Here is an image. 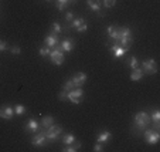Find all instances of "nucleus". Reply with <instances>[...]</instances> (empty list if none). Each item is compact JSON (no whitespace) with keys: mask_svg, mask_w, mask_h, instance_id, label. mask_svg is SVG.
<instances>
[{"mask_svg":"<svg viewBox=\"0 0 160 152\" xmlns=\"http://www.w3.org/2000/svg\"><path fill=\"white\" fill-rule=\"evenodd\" d=\"M149 122H150V117H149V114L145 113V111H140V113H138L135 115V124H136V127L140 128V129L148 127Z\"/></svg>","mask_w":160,"mask_h":152,"instance_id":"1","label":"nucleus"},{"mask_svg":"<svg viewBox=\"0 0 160 152\" xmlns=\"http://www.w3.org/2000/svg\"><path fill=\"white\" fill-rule=\"evenodd\" d=\"M61 134H62V128L60 125H54V124L47 128V131H45V137H47L48 141H55Z\"/></svg>","mask_w":160,"mask_h":152,"instance_id":"2","label":"nucleus"},{"mask_svg":"<svg viewBox=\"0 0 160 152\" xmlns=\"http://www.w3.org/2000/svg\"><path fill=\"white\" fill-rule=\"evenodd\" d=\"M160 139V134L156 131V129H148L145 132V141L149 144V145H154L157 144Z\"/></svg>","mask_w":160,"mask_h":152,"instance_id":"3","label":"nucleus"},{"mask_svg":"<svg viewBox=\"0 0 160 152\" xmlns=\"http://www.w3.org/2000/svg\"><path fill=\"white\" fill-rule=\"evenodd\" d=\"M50 58H51V61L54 64H57V66H61V64L64 63V60H65V57H64V51H61L60 49H54L51 53H50Z\"/></svg>","mask_w":160,"mask_h":152,"instance_id":"4","label":"nucleus"},{"mask_svg":"<svg viewBox=\"0 0 160 152\" xmlns=\"http://www.w3.org/2000/svg\"><path fill=\"white\" fill-rule=\"evenodd\" d=\"M68 100L71 101L72 104H79L81 102V98H82V90L77 88V90H71V91H68Z\"/></svg>","mask_w":160,"mask_h":152,"instance_id":"5","label":"nucleus"},{"mask_svg":"<svg viewBox=\"0 0 160 152\" xmlns=\"http://www.w3.org/2000/svg\"><path fill=\"white\" fill-rule=\"evenodd\" d=\"M70 27L75 29L79 33H85V31H87V23H85L84 18H74V20L71 21Z\"/></svg>","mask_w":160,"mask_h":152,"instance_id":"6","label":"nucleus"},{"mask_svg":"<svg viewBox=\"0 0 160 152\" xmlns=\"http://www.w3.org/2000/svg\"><path fill=\"white\" fill-rule=\"evenodd\" d=\"M142 66H143V68H145V73H148L149 76L157 73V63L154 60H146V61H143Z\"/></svg>","mask_w":160,"mask_h":152,"instance_id":"7","label":"nucleus"},{"mask_svg":"<svg viewBox=\"0 0 160 152\" xmlns=\"http://www.w3.org/2000/svg\"><path fill=\"white\" fill-rule=\"evenodd\" d=\"M111 51H112V54H113V57H115V58H121L122 55H123L125 53L128 51V50H125L118 41H115L111 46Z\"/></svg>","mask_w":160,"mask_h":152,"instance_id":"8","label":"nucleus"},{"mask_svg":"<svg viewBox=\"0 0 160 152\" xmlns=\"http://www.w3.org/2000/svg\"><path fill=\"white\" fill-rule=\"evenodd\" d=\"M47 137H45V132H40V134H37L36 137H33V139H31V144H33L34 146H45V144H47Z\"/></svg>","mask_w":160,"mask_h":152,"instance_id":"9","label":"nucleus"},{"mask_svg":"<svg viewBox=\"0 0 160 152\" xmlns=\"http://www.w3.org/2000/svg\"><path fill=\"white\" fill-rule=\"evenodd\" d=\"M13 115H14V110H13V107L10 105H4L0 108V117L3 119H12Z\"/></svg>","mask_w":160,"mask_h":152,"instance_id":"10","label":"nucleus"},{"mask_svg":"<svg viewBox=\"0 0 160 152\" xmlns=\"http://www.w3.org/2000/svg\"><path fill=\"white\" fill-rule=\"evenodd\" d=\"M38 128H40V125H38V122L36 121V119H28L27 121V124L24 125V129L27 132H37L38 131Z\"/></svg>","mask_w":160,"mask_h":152,"instance_id":"11","label":"nucleus"},{"mask_svg":"<svg viewBox=\"0 0 160 152\" xmlns=\"http://www.w3.org/2000/svg\"><path fill=\"white\" fill-rule=\"evenodd\" d=\"M45 44H47V47H50V49H55L58 44V37L57 34H50V36L45 37Z\"/></svg>","mask_w":160,"mask_h":152,"instance_id":"12","label":"nucleus"},{"mask_svg":"<svg viewBox=\"0 0 160 152\" xmlns=\"http://www.w3.org/2000/svg\"><path fill=\"white\" fill-rule=\"evenodd\" d=\"M85 81H87V74L85 73H78L74 76L72 78V82L75 87H81L82 84H85Z\"/></svg>","mask_w":160,"mask_h":152,"instance_id":"13","label":"nucleus"},{"mask_svg":"<svg viewBox=\"0 0 160 152\" xmlns=\"http://www.w3.org/2000/svg\"><path fill=\"white\" fill-rule=\"evenodd\" d=\"M58 49H60L61 51H71V50L74 49V41L72 40H62L61 44L58 46Z\"/></svg>","mask_w":160,"mask_h":152,"instance_id":"14","label":"nucleus"},{"mask_svg":"<svg viewBox=\"0 0 160 152\" xmlns=\"http://www.w3.org/2000/svg\"><path fill=\"white\" fill-rule=\"evenodd\" d=\"M118 43L121 44L122 47H123L125 50H129L130 46H132L133 40H132V37H130V36H125V37H121V39L118 40Z\"/></svg>","mask_w":160,"mask_h":152,"instance_id":"15","label":"nucleus"},{"mask_svg":"<svg viewBox=\"0 0 160 152\" xmlns=\"http://www.w3.org/2000/svg\"><path fill=\"white\" fill-rule=\"evenodd\" d=\"M142 77H143V70L142 68H139V67L133 68L132 73H130V80H132V81H140Z\"/></svg>","mask_w":160,"mask_h":152,"instance_id":"16","label":"nucleus"},{"mask_svg":"<svg viewBox=\"0 0 160 152\" xmlns=\"http://www.w3.org/2000/svg\"><path fill=\"white\" fill-rule=\"evenodd\" d=\"M106 33L109 34V37H111V39L115 40V41H118V40L121 39V36H119V29L113 27V26H109L108 30H106Z\"/></svg>","mask_w":160,"mask_h":152,"instance_id":"17","label":"nucleus"},{"mask_svg":"<svg viewBox=\"0 0 160 152\" xmlns=\"http://www.w3.org/2000/svg\"><path fill=\"white\" fill-rule=\"evenodd\" d=\"M152 119H153V124H154V129L159 131V128H160V111L159 110H154L152 113Z\"/></svg>","mask_w":160,"mask_h":152,"instance_id":"18","label":"nucleus"},{"mask_svg":"<svg viewBox=\"0 0 160 152\" xmlns=\"http://www.w3.org/2000/svg\"><path fill=\"white\" fill-rule=\"evenodd\" d=\"M112 138V134L109 131H103V132H101L99 135H98V138H97V141L99 144H105V142H108L109 139Z\"/></svg>","mask_w":160,"mask_h":152,"instance_id":"19","label":"nucleus"},{"mask_svg":"<svg viewBox=\"0 0 160 152\" xmlns=\"http://www.w3.org/2000/svg\"><path fill=\"white\" fill-rule=\"evenodd\" d=\"M87 4L89 6V9H92L98 14H101V3L98 0H87Z\"/></svg>","mask_w":160,"mask_h":152,"instance_id":"20","label":"nucleus"},{"mask_svg":"<svg viewBox=\"0 0 160 152\" xmlns=\"http://www.w3.org/2000/svg\"><path fill=\"white\" fill-rule=\"evenodd\" d=\"M81 148V142H72L70 145H67V148H64V152H75Z\"/></svg>","mask_w":160,"mask_h":152,"instance_id":"21","label":"nucleus"},{"mask_svg":"<svg viewBox=\"0 0 160 152\" xmlns=\"http://www.w3.org/2000/svg\"><path fill=\"white\" fill-rule=\"evenodd\" d=\"M52 124H54V118H52V117H50V115L42 117V119H41V125H42L44 128L51 127Z\"/></svg>","mask_w":160,"mask_h":152,"instance_id":"22","label":"nucleus"},{"mask_svg":"<svg viewBox=\"0 0 160 152\" xmlns=\"http://www.w3.org/2000/svg\"><path fill=\"white\" fill-rule=\"evenodd\" d=\"M62 142L65 144V145H70V144L75 142V137H74L72 134H67L62 137Z\"/></svg>","mask_w":160,"mask_h":152,"instance_id":"23","label":"nucleus"},{"mask_svg":"<svg viewBox=\"0 0 160 152\" xmlns=\"http://www.w3.org/2000/svg\"><path fill=\"white\" fill-rule=\"evenodd\" d=\"M26 113V107L21 105V104H16L14 105V114L16 115H23Z\"/></svg>","mask_w":160,"mask_h":152,"instance_id":"24","label":"nucleus"},{"mask_svg":"<svg viewBox=\"0 0 160 152\" xmlns=\"http://www.w3.org/2000/svg\"><path fill=\"white\" fill-rule=\"evenodd\" d=\"M128 64H129V67L132 68V70H133V68L139 67V63H138V58H136V57H130L129 61H128Z\"/></svg>","mask_w":160,"mask_h":152,"instance_id":"25","label":"nucleus"},{"mask_svg":"<svg viewBox=\"0 0 160 152\" xmlns=\"http://www.w3.org/2000/svg\"><path fill=\"white\" fill-rule=\"evenodd\" d=\"M50 53H51V49L47 47V46H44V47L40 49V55H41V57H47V55H50Z\"/></svg>","mask_w":160,"mask_h":152,"instance_id":"26","label":"nucleus"},{"mask_svg":"<svg viewBox=\"0 0 160 152\" xmlns=\"http://www.w3.org/2000/svg\"><path fill=\"white\" fill-rule=\"evenodd\" d=\"M70 3V0H57V7L58 10H64L65 9V6Z\"/></svg>","mask_w":160,"mask_h":152,"instance_id":"27","label":"nucleus"},{"mask_svg":"<svg viewBox=\"0 0 160 152\" xmlns=\"http://www.w3.org/2000/svg\"><path fill=\"white\" fill-rule=\"evenodd\" d=\"M119 36H121V37L130 36V29L129 27H121V29H119Z\"/></svg>","mask_w":160,"mask_h":152,"instance_id":"28","label":"nucleus"},{"mask_svg":"<svg viewBox=\"0 0 160 152\" xmlns=\"http://www.w3.org/2000/svg\"><path fill=\"white\" fill-rule=\"evenodd\" d=\"M75 85H74V82H72V80H68V81L64 84V88L62 90H65V91H71V90L74 88Z\"/></svg>","mask_w":160,"mask_h":152,"instance_id":"29","label":"nucleus"},{"mask_svg":"<svg viewBox=\"0 0 160 152\" xmlns=\"http://www.w3.org/2000/svg\"><path fill=\"white\" fill-rule=\"evenodd\" d=\"M61 31V26L58 23H52V27H51V33L52 34H58Z\"/></svg>","mask_w":160,"mask_h":152,"instance_id":"30","label":"nucleus"},{"mask_svg":"<svg viewBox=\"0 0 160 152\" xmlns=\"http://www.w3.org/2000/svg\"><path fill=\"white\" fill-rule=\"evenodd\" d=\"M115 3H116V0H103V6H105V7L115 6Z\"/></svg>","mask_w":160,"mask_h":152,"instance_id":"31","label":"nucleus"},{"mask_svg":"<svg viewBox=\"0 0 160 152\" xmlns=\"http://www.w3.org/2000/svg\"><path fill=\"white\" fill-rule=\"evenodd\" d=\"M67 97H68V91H65V90H62V91L60 92V100H67Z\"/></svg>","mask_w":160,"mask_h":152,"instance_id":"32","label":"nucleus"},{"mask_svg":"<svg viewBox=\"0 0 160 152\" xmlns=\"http://www.w3.org/2000/svg\"><path fill=\"white\" fill-rule=\"evenodd\" d=\"M4 50H7V43L0 40V51H4Z\"/></svg>","mask_w":160,"mask_h":152,"instance_id":"33","label":"nucleus"},{"mask_svg":"<svg viewBox=\"0 0 160 152\" xmlns=\"http://www.w3.org/2000/svg\"><path fill=\"white\" fill-rule=\"evenodd\" d=\"M12 53H13V54H20V53H21L20 47H18V46H13L12 47Z\"/></svg>","mask_w":160,"mask_h":152,"instance_id":"34","label":"nucleus"},{"mask_svg":"<svg viewBox=\"0 0 160 152\" xmlns=\"http://www.w3.org/2000/svg\"><path fill=\"white\" fill-rule=\"evenodd\" d=\"M65 18H67V20H68V21H70V23H71V21L74 20V14H72V13H71V12H68V13H67V16H65Z\"/></svg>","mask_w":160,"mask_h":152,"instance_id":"35","label":"nucleus"},{"mask_svg":"<svg viewBox=\"0 0 160 152\" xmlns=\"http://www.w3.org/2000/svg\"><path fill=\"white\" fill-rule=\"evenodd\" d=\"M94 151H95V152H99V151H102V146H101V144H99V142H98L97 145L94 146Z\"/></svg>","mask_w":160,"mask_h":152,"instance_id":"36","label":"nucleus"},{"mask_svg":"<svg viewBox=\"0 0 160 152\" xmlns=\"http://www.w3.org/2000/svg\"><path fill=\"white\" fill-rule=\"evenodd\" d=\"M70 2H75V0H70Z\"/></svg>","mask_w":160,"mask_h":152,"instance_id":"37","label":"nucleus"},{"mask_svg":"<svg viewBox=\"0 0 160 152\" xmlns=\"http://www.w3.org/2000/svg\"><path fill=\"white\" fill-rule=\"evenodd\" d=\"M47 2H50V0H47Z\"/></svg>","mask_w":160,"mask_h":152,"instance_id":"38","label":"nucleus"}]
</instances>
